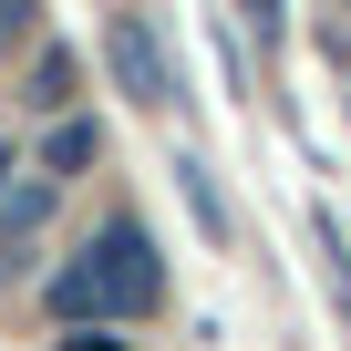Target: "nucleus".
<instances>
[{"label":"nucleus","mask_w":351,"mask_h":351,"mask_svg":"<svg viewBox=\"0 0 351 351\" xmlns=\"http://www.w3.org/2000/svg\"><path fill=\"white\" fill-rule=\"evenodd\" d=\"M32 21H42V0H0V52H11V42H32Z\"/></svg>","instance_id":"nucleus-8"},{"label":"nucleus","mask_w":351,"mask_h":351,"mask_svg":"<svg viewBox=\"0 0 351 351\" xmlns=\"http://www.w3.org/2000/svg\"><path fill=\"white\" fill-rule=\"evenodd\" d=\"M176 186H186V207H197V228H207V238H217V248H228V238H238V217H228V197H217V176H207V165H197V155H176Z\"/></svg>","instance_id":"nucleus-4"},{"label":"nucleus","mask_w":351,"mask_h":351,"mask_svg":"<svg viewBox=\"0 0 351 351\" xmlns=\"http://www.w3.org/2000/svg\"><path fill=\"white\" fill-rule=\"evenodd\" d=\"M104 155V124L93 114H52V134H42V155H32V176H52V186H73V176Z\"/></svg>","instance_id":"nucleus-3"},{"label":"nucleus","mask_w":351,"mask_h":351,"mask_svg":"<svg viewBox=\"0 0 351 351\" xmlns=\"http://www.w3.org/2000/svg\"><path fill=\"white\" fill-rule=\"evenodd\" d=\"M52 351H134V341H114V320H62Z\"/></svg>","instance_id":"nucleus-6"},{"label":"nucleus","mask_w":351,"mask_h":351,"mask_svg":"<svg viewBox=\"0 0 351 351\" xmlns=\"http://www.w3.org/2000/svg\"><path fill=\"white\" fill-rule=\"evenodd\" d=\"M104 62H114L124 104H145V114L176 104V62H165V42L145 32V11H114V21H104Z\"/></svg>","instance_id":"nucleus-2"},{"label":"nucleus","mask_w":351,"mask_h":351,"mask_svg":"<svg viewBox=\"0 0 351 351\" xmlns=\"http://www.w3.org/2000/svg\"><path fill=\"white\" fill-rule=\"evenodd\" d=\"M73 93H83V62H73L62 42H42V62H32V104H42V114H73Z\"/></svg>","instance_id":"nucleus-5"},{"label":"nucleus","mask_w":351,"mask_h":351,"mask_svg":"<svg viewBox=\"0 0 351 351\" xmlns=\"http://www.w3.org/2000/svg\"><path fill=\"white\" fill-rule=\"evenodd\" d=\"M238 21H248L258 42H279V32H289V0H238Z\"/></svg>","instance_id":"nucleus-7"},{"label":"nucleus","mask_w":351,"mask_h":351,"mask_svg":"<svg viewBox=\"0 0 351 351\" xmlns=\"http://www.w3.org/2000/svg\"><path fill=\"white\" fill-rule=\"evenodd\" d=\"M0 186H11V155H0Z\"/></svg>","instance_id":"nucleus-9"},{"label":"nucleus","mask_w":351,"mask_h":351,"mask_svg":"<svg viewBox=\"0 0 351 351\" xmlns=\"http://www.w3.org/2000/svg\"><path fill=\"white\" fill-rule=\"evenodd\" d=\"M155 300H165V258L134 217L93 228V248L52 269V320H145Z\"/></svg>","instance_id":"nucleus-1"}]
</instances>
